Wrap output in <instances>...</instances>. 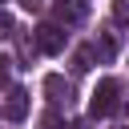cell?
Masks as SVG:
<instances>
[{"label":"cell","instance_id":"cell-1","mask_svg":"<svg viewBox=\"0 0 129 129\" xmlns=\"http://www.w3.org/2000/svg\"><path fill=\"white\" fill-rule=\"evenodd\" d=\"M117 97H121V85H117L113 77L97 81L93 101H89V113H93V117H109V113H117Z\"/></svg>","mask_w":129,"mask_h":129},{"label":"cell","instance_id":"cell-2","mask_svg":"<svg viewBox=\"0 0 129 129\" xmlns=\"http://www.w3.org/2000/svg\"><path fill=\"white\" fill-rule=\"evenodd\" d=\"M52 16H56L60 24H81V20L89 16V0H56V4H52Z\"/></svg>","mask_w":129,"mask_h":129},{"label":"cell","instance_id":"cell-3","mask_svg":"<svg viewBox=\"0 0 129 129\" xmlns=\"http://www.w3.org/2000/svg\"><path fill=\"white\" fill-rule=\"evenodd\" d=\"M36 48L48 52V56L64 52V32H60L56 24H40V28H36Z\"/></svg>","mask_w":129,"mask_h":129},{"label":"cell","instance_id":"cell-4","mask_svg":"<svg viewBox=\"0 0 129 129\" xmlns=\"http://www.w3.org/2000/svg\"><path fill=\"white\" fill-rule=\"evenodd\" d=\"M4 113H8L12 121H24V113H28V93H24V89H12V93H8Z\"/></svg>","mask_w":129,"mask_h":129},{"label":"cell","instance_id":"cell-5","mask_svg":"<svg viewBox=\"0 0 129 129\" xmlns=\"http://www.w3.org/2000/svg\"><path fill=\"white\" fill-rule=\"evenodd\" d=\"M44 93H48L52 101H69V81H60V77H44Z\"/></svg>","mask_w":129,"mask_h":129},{"label":"cell","instance_id":"cell-6","mask_svg":"<svg viewBox=\"0 0 129 129\" xmlns=\"http://www.w3.org/2000/svg\"><path fill=\"white\" fill-rule=\"evenodd\" d=\"M113 16L117 20H129V0H113Z\"/></svg>","mask_w":129,"mask_h":129},{"label":"cell","instance_id":"cell-7","mask_svg":"<svg viewBox=\"0 0 129 129\" xmlns=\"http://www.w3.org/2000/svg\"><path fill=\"white\" fill-rule=\"evenodd\" d=\"M12 81V60H0V85Z\"/></svg>","mask_w":129,"mask_h":129},{"label":"cell","instance_id":"cell-8","mask_svg":"<svg viewBox=\"0 0 129 129\" xmlns=\"http://www.w3.org/2000/svg\"><path fill=\"white\" fill-rule=\"evenodd\" d=\"M89 56H93V52H89V48H81V52H77V69H81V73H85V69H89Z\"/></svg>","mask_w":129,"mask_h":129},{"label":"cell","instance_id":"cell-9","mask_svg":"<svg viewBox=\"0 0 129 129\" xmlns=\"http://www.w3.org/2000/svg\"><path fill=\"white\" fill-rule=\"evenodd\" d=\"M20 4H24L28 12H40V8H44V0H20Z\"/></svg>","mask_w":129,"mask_h":129},{"label":"cell","instance_id":"cell-10","mask_svg":"<svg viewBox=\"0 0 129 129\" xmlns=\"http://www.w3.org/2000/svg\"><path fill=\"white\" fill-rule=\"evenodd\" d=\"M69 129H89V121H73V125H69Z\"/></svg>","mask_w":129,"mask_h":129}]
</instances>
